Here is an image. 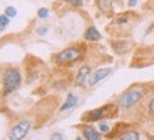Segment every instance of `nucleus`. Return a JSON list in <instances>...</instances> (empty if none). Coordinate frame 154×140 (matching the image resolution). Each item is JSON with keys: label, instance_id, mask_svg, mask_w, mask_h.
Returning a JSON list of instances; mask_svg holds the SVG:
<instances>
[{"label": "nucleus", "instance_id": "nucleus-1", "mask_svg": "<svg viewBox=\"0 0 154 140\" xmlns=\"http://www.w3.org/2000/svg\"><path fill=\"white\" fill-rule=\"evenodd\" d=\"M21 74L17 68H6L2 72V85H3V96H7L10 93H13L14 91L21 86Z\"/></svg>", "mask_w": 154, "mask_h": 140}, {"label": "nucleus", "instance_id": "nucleus-2", "mask_svg": "<svg viewBox=\"0 0 154 140\" xmlns=\"http://www.w3.org/2000/svg\"><path fill=\"white\" fill-rule=\"evenodd\" d=\"M117 113V107L112 103L109 105H105V106L96 107V109H91V110H86V112L81 116V120L84 123H94V122H99L105 119V117H113L116 116Z\"/></svg>", "mask_w": 154, "mask_h": 140}, {"label": "nucleus", "instance_id": "nucleus-3", "mask_svg": "<svg viewBox=\"0 0 154 140\" xmlns=\"http://www.w3.org/2000/svg\"><path fill=\"white\" fill-rule=\"evenodd\" d=\"M144 96V92L141 91L140 88L137 86H133V88L127 89L126 92H123L117 99V105L120 109L123 110H129L133 106H136L137 103L141 101V98Z\"/></svg>", "mask_w": 154, "mask_h": 140}, {"label": "nucleus", "instance_id": "nucleus-4", "mask_svg": "<svg viewBox=\"0 0 154 140\" xmlns=\"http://www.w3.org/2000/svg\"><path fill=\"white\" fill-rule=\"evenodd\" d=\"M31 129V122L28 119H21L19 123H16L7 133V139L10 140H23L27 137L28 132Z\"/></svg>", "mask_w": 154, "mask_h": 140}, {"label": "nucleus", "instance_id": "nucleus-5", "mask_svg": "<svg viewBox=\"0 0 154 140\" xmlns=\"http://www.w3.org/2000/svg\"><path fill=\"white\" fill-rule=\"evenodd\" d=\"M81 58V51L76 47H68L65 50L60 51L55 54L54 61L57 64H72L75 61H78Z\"/></svg>", "mask_w": 154, "mask_h": 140}, {"label": "nucleus", "instance_id": "nucleus-6", "mask_svg": "<svg viewBox=\"0 0 154 140\" xmlns=\"http://www.w3.org/2000/svg\"><path fill=\"white\" fill-rule=\"evenodd\" d=\"M110 74H112V68H109V67L107 68H99V70H96L95 72H92V74L89 75L88 85L89 86H95V85L99 84L100 81H103Z\"/></svg>", "mask_w": 154, "mask_h": 140}, {"label": "nucleus", "instance_id": "nucleus-7", "mask_svg": "<svg viewBox=\"0 0 154 140\" xmlns=\"http://www.w3.org/2000/svg\"><path fill=\"white\" fill-rule=\"evenodd\" d=\"M89 75H91V67L89 65H82L79 70H78V72H76V76H75V81H74L75 86H78V88L84 86L85 82L88 81Z\"/></svg>", "mask_w": 154, "mask_h": 140}, {"label": "nucleus", "instance_id": "nucleus-8", "mask_svg": "<svg viewBox=\"0 0 154 140\" xmlns=\"http://www.w3.org/2000/svg\"><path fill=\"white\" fill-rule=\"evenodd\" d=\"M82 136H84V139L86 140H99L102 137L100 135V132L96 130L94 126H91V125H84L82 126Z\"/></svg>", "mask_w": 154, "mask_h": 140}, {"label": "nucleus", "instance_id": "nucleus-9", "mask_svg": "<svg viewBox=\"0 0 154 140\" xmlns=\"http://www.w3.org/2000/svg\"><path fill=\"white\" fill-rule=\"evenodd\" d=\"M78 96L75 95V93H68L66 95V101L62 105H61L60 107V112H66V110H69V109H72V107L76 106V103H78Z\"/></svg>", "mask_w": 154, "mask_h": 140}, {"label": "nucleus", "instance_id": "nucleus-10", "mask_svg": "<svg viewBox=\"0 0 154 140\" xmlns=\"http://www.w3.org/2000/svg\"><path fill=\"white\" fill-rule=\"evenodd\" d=\"M84 38L86 41H99V40H102V34L99 33V30L95 26H91V27L86 28Z\"/></svg>", "mask_w": 154, "mask_h": 140}, {"label": "nucleus", "instance_id": "nucleus-11", "mask_svg": "<svg viewBox=\"0 0 154 140\" xmlns=\"http://www.w3.org/2000/svg\"><path fill=\"white\" fill-rule=\"evenodd\" d=\"M116 137L120 140H139L140 135H139V132L133 130V129H127V130H123V133L117 135Z\"/></svg>", "mask_w": 154, "mask_h": 140}, {"label": "nucleus", "instance_id": "nucleus-12", "mask_svg": "<svg viewBox=\"0 0 154 140\" xmlns=\"http://www.w3.org/2000/svg\"><path fill=\"white\" fill-rule=\"evenodd\" d=\"M96 6L100 11L107 13L112 10V0H96Z\"/></svg>", "mask_w": 154, "mask_h": 140}, {"label": "nucleus", "instance_id": "nucleus-13", "mask_svg": "<svg viewBox=\"0 0 154 140\" xmlns=\"http://www.w3.org/2000/svg\"><path fill=\"white\" fill-rule=\"evenodd\" d=\"M10 24V17L6 13L0 14V31H5Z\"/></svg>", "mask_w": 154, "mask_h": 140}, {"label": "nucleus", "instance_id": "nucleus-14", "mask_svg": "<svg viewBox=\"0 0 154 140\" xmlns=\"http://www.w3.org/2000/svg\"><path fill=\"white\" fill-rule=\"evenodd\" d=\"M50 16V10L47 9V7H40V9L37 10V17L41 20H45Z\"/></svg>", "mask_w": 154, "mask_h": 140}, {"label": "nucleus", "instance_id": "nucleus-15", "mask_svg": "<svg viewBox=\"0 0 154 140\" xmlns=\"http://www.w3.org/2000/svg\"><path fill=\"white\" fill-rule=\"evenodd\" d=\"M5 13L9 16L10 19H14V17L17 16V9H16L14 6H7L5 9Z\"/></svg>", "mask_w": 154, "mask_h": 140}, {"label": "nucleus", "instance_id": "nucleus-16", "mask_svg": "<svg viewBox=\"0 0 154 140\" xmlns=\"http://www.w3.org/2000/svg\"><path fill=\"white\" fill-rule=\"evenodd\" d=\"M47 33H48V27H47V26H41V27L35 28V34H37V36H40V37L45 36Z\"/></svg>", "mask_w": 154, "mask_h": 140}, {"label": "nucleus", "instance_id": "nucleus-17", "mask_svg": "<svg viewBox=\"0 0 154 140\" xmlns=\"http://www.w3.org/2000/svg\"><path fill=\"white\" fill-rule=\"evenodd\" d=\"M109 129H110V127H109L107 123H105V122H100V123H99V132H100V133H107Z\"/></svg>", "mask_w": 154, "mask_h": 140}, {"label": "nucleus", "instance_id": "nucleus-18", "mask_svg": "<svg viewBox=\"0 0 154 140\" xmlns=\"http://www.w3.org/2000/svg\"><path fill=\"white\" fill-rule=\"evenodd\" d=\"M66 2L69 6H74V7H81L82 6V0H64Z\"/></svg>", "mask_w": 154, "mask_h": 140}, {"label": "nucleus", "instance_id": "nucleus-19", "mask_svg": "<svg viewBox=\"0 0 154 140\" xmlns=\"http://www.w3.org/2000/svg\"><path fill=\"white\" fill-rule=\"evenodd\" d=\"M149 113L151 117H154V99H151L149 102Z\"/></svg>", "mask_w": 154, "mask_h": 140}, {"label": "nucleus", "instance_id": "nucleus-20", "mask_svg": "<svg viewBox=\"0 0 154 140\" xmlns=\"http://www.w3.org/2000/svg\"><path fill=\"white\" fill-rule=\"evenodd\" d=\"M65 136L62 135V133H60V132H57V133H52L51 135V139L52 140H55V139H64Z\"/></svg>", "mask_w": 154, "mask_h": 140}, {"label": "nucleus", "instance_id": "nucleus-21", "mask_svg": "<svg viewBox=\"0 0 154 140\" xmlns=\"http://www.w3.org/2000/svg\"><path fill=\"white\" fill-rule=\"evenodd\" d=\"M153 30H154V21H153V23H151V24H150V27H149V30L146 31V34H150V33H151V31H153Z\"/></svg>", "mask_w": 154, "mask_h": 140}, {"label": "nucleus", "instance_id": "nucleus-22", "mask_svg": "<svg viewBox=\"0 0 154 140\" xmlns=\"http://www.w3.org/2000/svg\"><path fill=\"white\" fill-rule=\"evenodd\" d=\"M126 2H130V0H126Z\"/></svg>", "mask_w": 154, "mask_h": 140}]
</instances>
